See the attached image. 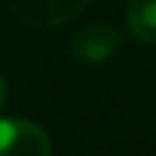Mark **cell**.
Returning a JSON list of instances; mask_svg holds the SVG:
<instances>
[{
    "label": "cell",
    "mask_w": 156,
    "mask_h": 156,
    "mask_svg": "<svg viewBox=\"0 0 156 156\" xmlns=\"http://www.w3.org/2000/svg\"><path fill=\"white\" fill-rule=\"evenodd\" d=\"M125 18L140 44H156V0H130Z\"/></svg>",
    "instance_id": "obj_4"
},
{
    "label": "cell",
    "mask_w": 156,
    "mask_h": 156,
    "mask_svg": "<svg viewBox=\"0 0 156 156\" xmlns=\"http://www.w3.org/2000/svg\"><path fill=\"white\" fill-rule=\"evenodd\" d=\"M13 16L26 26L52 29L83 13L89 0H8Z\"/></svg>",
    "instance_id": "obj_3"
},
{
    "label": "cell",
    "mask_w": 156,
    "mask_h": 156,
    "mask_svg": "<svg viewBox=\"0 0 156 156\" xmlns=\"http://www.w3.org/2000/svg\"><path fill=\"white\" fill-rule=\"evenodd\" d=\"M3 101H5V78L0 76V107H3Z\"/></svg>",
    "instance_id": "obj_5"
},
{
    "label": "cell",
    "mask_w": 156,
    "mask_h": 156,
    "mask_svg": "<svg viewBox=\"0 0 156 156\" xmlns=\"http://www.w3.org/2000/svg\"><path fill=\"white\" fill-rule=\"evenodd\" d=\"M0 156H52V140L31 120H0Z\"/></svg>",
    "instance_id": "obj_1"
},
{
    "label": "cell",
    "mask_w": 156,
    "mask_h": 156,
    "mask_svg": "<svg viewBox=\"0 0 156 156\" xmlns=\"http://www.w3.org/2000/svg\"><path fill=\"white\" fill-rule=\"evenodd\" d=\"M122 44V34L112 23H91L70 37L68 55L81 65H99L109 60Z\"/></svg>",
    "instance_id": "obj_2"
}]
</instances>
